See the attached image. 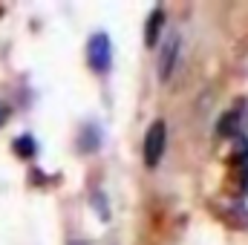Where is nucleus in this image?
<instances>
[{
    "mask_svg": "<svg viewBox=\"0 0 248 245\" xmlns=\"http://www.w3.org/2000/svg\"><path fill=\"white\" fill-rule=\"evenodd\" d=\"M165 144H168V127H165V122H153L150 130L144 133V165L147 168H156L162 162Z\"/></svg>",
    "mask_w": 248,
    "mask_h": 245,
    "instance_id": "1",
    "label": "nucleus"
},
{
    "mask_svg": "<svg viewBox=\"0 0 248 245\" xmlns=\"http://www.w3.org/2000/svg\"><path fill=\"white\" fill-rule=\"evenodd\" d=\"M87 61L95 72H107L110 69V61H113V46H110V38L104 32L93 35L90 44H87Z\"/></svg>",
    "mask_w": 248,
    "mask_h": 245,
    "instance_id": "2",
    "label": "nucleus"
},
{
    "mask_svg": "<svg viewBox=\"0 0 248 245\" xmlns=\"http://www.w3.org/2000/svg\"><path fill=\"white\" fill-rule=\"evenodd\" d=\"M179 46H182V38L173 32L168 41H162V52H159V78L162 81H170L173 75V66H176V58H179Z\"/></svg>",
    "mask_w": 248,
    "mask_h": 245,
    "instance_id": "3",
    "label": "nucleus"
},
{
    "mask_svg": "<svg viewBox=\"0 0 248 245\" xmlns=\"http://www.w3.org/2000/svg\"><path fill=\"white\" fill-rule=\"evenodd\" d=\"M162 23H165V12H162V9H153L150 17H147V32H144V44H147V46H156V44H159V29H162Z\"/></svg>",
    "mask_w": 248,
    "mask_h": 245,
    "instance_id": "4",
    "label": "nucleus"
},
{
    "mask_svg": "<svg viewBox=\"0 0 248 245\" xmlns=\"http://www.w3.org/2000/svg\"><path fill=\"white\" fill-rule=\"evenodd\" d=\"M240 130H243V113H240V110L222 116V122H219V133H222V136H234V138H240Z\"/></svg>",
    "mask_w": 248,
    "mask_h": 245,
    "instance_id": "5",
    "label": "nucleus"
},
{
    "mask_svg": "<svg viewBox=\"0 0 248 245\" xmlns=\"http://www.w3.org/2000/svg\"><path fill=\"white\" fill-rule=\"evenodd\" d=\"M15 153H20V156H35V141H32V136L15 138Z\"/></svg>",
    "mask_w": 248,
    "mask_h": 245,
    "instance_id": "6",
    "label": "nucleus"
},
{
    "mask_svg": "<svg viewBox=\"0 0 248 245\" xmlns=\"http://www.w3.org/2000/svg\"><path fill=\"white\" fill-rule=\"evenodd\" d=\"M240 193L248 196V165H243V170H240Z\"/></svg>",
    "mask_w": 248,
    "mask_h": 245,
    "instance_id": "7",
    "label": "nucleus"
},
{
    "mask_svg": "<svg viewBox=\"0 0 248 245\" xmlns=\"http://www.w3.org/2000/svg\"><path fill=\"white\" fill-rule=\"evenodd\" d=\"M6 122H9V104H3V101H0V127H3Z\"/></svg>",
    "mask_w": 248,
    "mask_h": 245,
    "instance_id": "8",
    "label": "nucleus"
},
{
    "mask_svg": "<svg viewBox=\"0 0 248 245\" xmlns=\"http://www.w3.org/2000/svg\"><path fill=\"white\" fill-rule=\"evenodd\" d=\"M69 245H87V243H69Z\"/></svg>",
    "mask_w": 248,
    "mask_h": 245,
    "instance_id": "9",
    "label": "nucleus"
}]
</instances>
